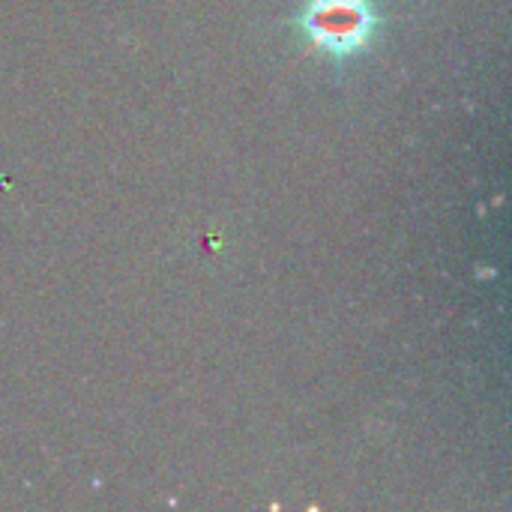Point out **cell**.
Segmentation results:
<instances>
[{
  "instance_id": "1",
  "label": "cell",
  "mask_w": 512,
  "mask_h": 512,
  "mask_svg": "<svg viewBox=\"0 0 512 512\" xmlns=\"http://www.w3.org/2000/svg\"><path fill=\"white\" fill-rule=\"evenodd\" d=\"M378 21L372 0H309L300 15V30L312 48L345 60L369 45Z\"/></svg>"
}]
</instances>
